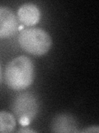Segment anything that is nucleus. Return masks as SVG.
<instances>
[{
  "mask_svg": "<svg viewBox=\"0 0 99 133\" xmlns=\"http://www.w3.org/2000/svg\"><path fill=\"white\" fill-rule=\"evenodd\" d=\"M18 22L9 8L0 6V38H6L15 34Z\"/></svg>",
  "mask_w": 99,
  "mask_h": 133,
  "instance_id": "4",
  "label": "nucleus"
},
{
  "mask_svg": "<svg viewBox=\"0 0 99 133\" xmlns=\"http://www.w3.org/2000/svg\"><path fill=\"white\" fill-rule=\"evenodd\" d=\"M18 43L25 52L35 56L47 53L51 47V37L42 28H27L18 34Z\"/></svg>",
  "mask_w": 99,
  "mask_h": 133,
  "instance_id": "2",
  "label": "nucleus"
},
{
  "mask_svg": "<svg viewBox=\"0 0 99 133\" xmlns=\"http://www.w3.org/2000/svg\"><path fill=\"white\" fill-rule=\"evenodd\" d=\"M18 20L23 25L33 26L40 19V11L36 4L27 3L21 5L18 10Z\"/></svg>",
  "mask_w": 99,
  "mask_h": 133,
  "instance_id": "5",
  "label": "nucleus"
},
{
  "mask_svg": "<svg viewBox=\"0 0 99 133\" xmlns=\"http://www.w3.org/2000/svg\"><path fill=\"white\" fill-rule=\"evenodd\" d=\"M0 80H1V66H0Z\"/></svg>",
  "mask_w": 99,
  "mask_h": 133,
  "instance_id": "10",
  "label": "nucleus"
},
{
  "mask_svg": "<svg viewBox=\"0 0 99 133\" xmlns=\"http://www.w3.org/2000/svg\"><path fill=\"white\" fill-rule=\"evenodd\" d=\"M35 68L28 57L22 55L9 62L5 70V81L9 88L21 91L27 88L34 80Z\"/></svg>",
  "mask_w": 99,
  "mask_h": 133,
  "instance_id": "1",
  "label": "nucleus"
},
{
  "mask_svg": "<svg viewBox=\"0 0 99 133\" xmlns=\"http://www.w3.org/2000/svg\"><path fill=\"white\" fill-rule=\"evenodd\" d=\"M16 120L13 115L9 112L0 111V133H9L14 131Z\"/></svg>",
  "mask_w": 99,
  "mask_h": 133,
  "instance_id": "7",
  "label": "nucleus"
},
{
  "mask_svg": "<svg viewBox=\"0 0 99 133\" xmlns=\"http://www.w3.org/2000/svg\"><path fill=\"white\" fill-rule=\"evenodd\" d=\"M51 131L54 132H78L77 123L73 116L60 114L53 119Z\"/></svg>",
  "mask_w": 99,
  "mask_h": 133,
  "instance_id": "6",
  "label": "nucleus"
},
{
  "mask_svg": "<svg viewBox=\"0 0 99 133\" xmlns=\"http://www.w3.org/2000/svg\"><path fill=\"white\" fill-rule=\"evenodd\" d=\"M12 111L22 125H27L38 112L37 99L31 92L19 93L14 97Z\"/></svg>",
  "mask_w": 99,
  "mask_h": 133,
  "instance_id": "3",
  "label": "nucleus"
},
{
  "mask_svg": "<svg viewBox=\"0 0 99 133\" xmlns=\"http://www.w3.org/2000/svg\"><path fill=\"white\" fill-rule=\"evenodd\" d=\"M16 131L18 132H36V131H34L33 129H30V128L26 127H23L22 128L18 129Z\"/></svg>",
  "mask_w": 99,
  "mask_h": 133,
  "instance_id": "9",
  "label": "nucleus"
},
{
  "mask_svg": "<svg viewBox=\"0 0 99 133\" xmlns=\"http://www.w3.org/2000/svg\"><path fill=\"white\" fill-rule=\"evenodd\" d=\"M99 129L97 127H90L88 128H85L84 130H82V132H98Z\"/></svg>",
  "mask_w": 99,
  "mask_h": 133,
  "instance_id": "8",
  "label": "nucleus"
}]
</instances>
